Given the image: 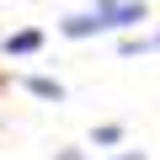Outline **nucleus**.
Listing matches in <instances>:
<instances>
[{"label":"nucleus","mask_w":160,"mask_h":160,"mask_svg":"<svg viewBox=\"0 0 160 160\" xmlns=\"http://www.w3.org/2000/svg\"><path fill=\"white\" fill-rule=\"evenodd\" d=\"M118 160H149V155H144V149H128V155H118Z\"/></svg>","instance_id":"obj_5"},{"label":"nucleus","mask_w":160,"mask_h":160,"mask_svg":"<svg viewBox=\"0 0 160 160\" xmlns=\"http://www.w3.org/2000/svg\"><path fill=\"white\" fill-rule=\"evenodd\" d=\"M0 48H6L11 59H22V53H38V48H43V32H38V27H22V32H11Z\"/></svg>","instance_id":"obj_2"},{"label":"nucleus","mask_w":160,"mask_h":160,"mask_svg":"<svg viewBox=\"0 0 160 160\" xmlns=\"http://www.w3.org/2000/svg\"><path fill=\"white\" fill-rule=\"evenodd\" d=\"M155 43H160V38H155Z\"/></svg>","instance_id":"obj_8"},{"label":"nucleus","mask_w":160,"mask_h":160,"mask_svg":"<svg viewBox=\"0 0 160 160\" xmlns=\"http://www.w3.org/2000/svg\"><path fill=\"white\" fill-rule=\"evenodd\" d=\"M133 6H144V0H133Z\"/></svg>","instance_id":"obj_7"},{"label":"nucleus","mask_w":160,"mask_h":160,"mask_svg":"<svg viewBox=\"0 0 160 160\" xmlns=\"http://www.w3.org/2000/svg\"><path fill=\"white\" fill-rule=\"evenodd\" d=\"M91 139H96V144H102V149H112V144H118V139H123V128H118V123H102V128H96V133H91Z\"/></svg>","instance_id":"obj_4"},{"label":"nucleus","mask_w":160,"mask_h":160,"mask_svg":"<svg viewBox=\"0 0 160 160\" xmlns=\"http://www.w3.org/2000/svg\"><path fill=\"white\" fill-rule=\"evenodd\" d=\"M27 91H32L38 102H64V86L48 80V75H27Z\"/></svg>","instance_id":"obj_3"},{"label":"nucleus","mask_w":160,"mask_h":160,"mask_svg":"<svg viewBox=\"0 0 160 160\" xmlns=\"http://www.w3.org/2000/svg\"><path fill=\"white\" fill-rule=\"evenodd\" d=\"M144 22V6H133V0H96L91 11H75L59 22L64 38H96V32H118V27H133Z\"/></svg>","instance_id":"obj_1"},{"label":"nucleus","mask_w":160,"mask_h":160,"mask_svg":"<svg viewBox=\"0 0 160 160\" xmlns=\"http://www.w3.org/2000/svg\"><path fill=\"white\" fill-rule=\"evenodd\" d=\"M59 160H86V155H80V149H64V155H59Z\"/></svg>","instance_id":"obj_6"}]
</instances>
